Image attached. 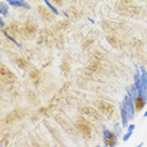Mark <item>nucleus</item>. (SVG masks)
I'll return each instance as SVG.
<instances>
[{"label": "nucleus", "mask_w": 147, "mask_h": 147, "mask_svg": "<svg viewBox=\"0 0 147 147\" xmlns=\"http://www.w3.org/2000/svg\"><path fill=\"white\" fill-rule=\"evenodd\" d=\"M28 115V111L25 108H15L13 112H10L9 115H6L4 117V122L5 125H11L15 121H19V119H23L24 117Z\"/></svg>", "instance_id": "7ed1b4c3"}, {"label": "nucleus", "mask_w": 147, "mask_h": 147, "mask_svg": "<svg viewBox=\"0 0 147 147\" xmlns=\"http://www.w3.org/2000/svg\"><path fill=\"white\" fill-rule=\"evenodd\" d=\"M136 128V125H133V123H131V125L128 126V132H133V129Z\"/></svg>", "instance_id": "2f4dec72"}, {"label": "nucleus", "mask_w": 147, "mask_h": 147, "mask_svg": "<svg viewBox=\"0 0 147 147\" xmlns=\"http://www.w3.org/2000/svg\"><path fill=\"white\" fill-rule=\"evenodd\" d=\"M69 25H71V22H69V19H62V20H59L57 24L54 25V29L55 30H67V29L69 28Z\"/></svg>", "instance_id": "6ab92c4d"}, {"label": "nucleus", "mask_w": 147, "mask_h": 147, "mask_svg": "<svg viewBox=\"0 0 147 147\" xmlns=\"http://www.w3.org/2000/svg\"><path fill=\"white\" fill-rule=\"evenodd\" d=\"M22 33L25 38H33L38 33V25H36V23L34 20H32V19L25 20L22 26Z\"/></svg>", "instance_id": "39448f33"}, {"label": "nucleus", "mask_w": 147, "mask_h": 147, "mask_svg": "<svg viewBox=\"0 0 147 147\" xmlns=\"http://www.w3.org/2000/svg\"><path fill=\"white\" fill-rule=\"evenodd\" d=\"M8 5H11V6H15V8H24V9H30V5L25 1V0H19V1H14V0H9L8 1Z\"/></svg>", "instance_id": "412c9836"}, {"label": "nucleus", "mask_w": 147, "mask_h": 147, "mask_svg": "<svg viewBox=\"0 0 147 147\" xmlns=\"http://www.w3.org/2000/svg\"><path fill=\"white\" fill-rule=\"evenodd\" d=\"M81 111H82L83 115L91 117V118L94 119V121H101V119H102L101 112H99L97 108H93V107H91V106H84Z\"/></svg>", "instance_id": "9d476101"}, {"label": "nucleus", "mask_w": 147, "mask_h": 147, "mask_svg": "<svg viewBox=\"0 0 147 147\" xmlns=\"http://www.w3.org/2000/svg\"><path fill=\"white\" fill-rule=\"evenodd\" d=\"M25 96H26V99H28V102L30 103V105H38L39 103L38 94H36V92L33 91V89H26Z\"/></svg>", "instance_id": "dca6fc26"}, {"label": "nucleus", "mask_w": 147, "mask_h": 147, "mask_svg": "<svg viewBox=\"0 0 147 147\" xmlns=\"http://www.w3.org/2000/svg\"><path fill=\"white\" fill-rule=\"evenodd\" d=\"M122 105L125 106V108H126V111L127 113H128V117H129V119H132L133 117H135L136 115V108H135V98L131 96V94H128L127 93L126 97L123 98V101H122Z\"/></svg>", "instance_id": "0eeeda50"}, {"label": "nucleus", "mask_w": 147, "mask_h": 147, "mask_svg": "<svg viewBox=\"0 0 147 147\" xmlns=\"http://www.w3.org/2000/svg\"><path fill=\"white\" fill-rule=\"evenodd\" d=\"M29 77H30V79H32V82H33V84H34L35 87H38L39 84H40V78H42V73L39 69H32L30 72H29Z\"/></svg>", "instance_id": "2eb2a0df"}, {"label": "nucleus", "mask_w": 147, "mask_h": 147, "mask_svg": "<svg viewBox=\"0 0 147 147\" xmlns=\"http://www.w3.org/2000/svg\"><path fill=\"white\" fill-rule=\"evenodd\" d=\"M76 128L78 129L79 135H81L83 138L86 140H91L92 138V135H93V127L92 125L89 123L88 119H86L84 117L79 116L76 121Z\"/></svg>", "instance_id": "f03ea898"}, {"label": "nucleus", "mask_w": 147, "mask_h": 147, "mask_svg": "<svg viewBox=\"0 0 147 147\" xmlns=\"http://www.w3.org/2000/svg\"><path fill=\"white\" fill-rule=\"evenodd\" d=\"M38 113H42V115H48L49 113V108H47V107H42V108H39V112Z\"/></svg>", "instance_id": "c756f323"}, {"label": "nucleus", "mask_w": 147, "mask_h": 147, "mask_svg": "<svg viewBox=\"0 0 147 147\" xmlns=\"http://www.w3.org/2000/svg\"><path fill=\"white\" fill-rule=\"evenodd\" d=\"M64 15L67 16V19H79L83 15V11L79 8H76V6H68Z\"/></svg>", "instance_id": "4468645a"}, {"label": "nucleus", "mask_w": 147, "mask_h": 147, "mask_svg": "<svg viewBox=\"0 0 147 147\" xmlns=\"http://www.w3.org/2000/svg\"><path fill=\"white\" fill-rule=\"evenodd\" d=\"M96 147H101V146H99V145H97V146H96Z\"/></svg>", "instance_id": "f704fd0d"}, {"label": "nucleus", "mask_w": 147, "mask_h": 147, "mask_svg": "<svg viewBox=\"0 0 147 147\" xmlns=\"http://www.w3.org/2000/svg\"><path fill=\"white\" fill-rule=\"evenodd\" d=\"M48 39H49V33H48V30L40 32V34H39V38H38V44H44V43L48 42Z\"/></svg>", "instance_id": "393cba45"}, {"label": "nucleus", "mask_w": 147, "mask_h": 147, "mask_svg": "<svg viewBox=\"0 0 147 147\" xmlns=\"http://www.w3.org/2000/svg\"><path fill=\"white\" fill-rule=\"evenodd\" d=\"M107 40H108V43L112 47H115V48H119V47H121V42H119V39L117 38V36H115V35H108L107 36Z\"/></svg>", "instance_id": "b1692460"}, {"label": "nucleus", "mask_w": 147, "mask_h": 147, "mask_svg": "<svg viewBox=\"0 0 147 147\" xmlns=\"http://www.w3.org/2000/svg\"><path fill=\"white\" fill-rule=\"evenodd\" d=\"M94 105L97 107V109L107 117H111L113 113H115V106H113L112 103L107 102V101H103V99H96Z\"/></svg>", "instance_id": "20e7f679"}, {"label": "nucleus", "mask_w": 147, "mask_h": 147, "mask_svg": "<svg viewBox=\"0 0 147 147\" xmlns=\"http://www.w3.org/2000/svg\"><path fill=\"white\" fill-rule=\"evenodd\" d=\"M14 62H15V64L19 67V68H22V69H26V68H29V65H30V63H29V61L26 58H24V57H15L14 58Z\"/></svg>", "instance_id": "a211bd4d"}, {"label": "nucleus", "mask_w": 147, "mask_h": 147, "mask_svg": "<svg viewBox=\"0 0 147 147\" xmlns=\"http://www.w3.org/2000/svg\"><path fill=\"white\" fill-rule=\"evenodd\" d=\"M9 14V10H8V3L5 1H0V15L1 18H4Z\"/></svg>", "instance_id": "a878e982"}, {"label": "nucleus", "mask_w": 147, "mask_h": 147, "mask_svg": "<svg viewBox=\"0 0 147 147\" xmlns=\"http://www.w3.org/2000/svg\"><path fill=\"white\" fill-rule=\"evenodd\" d=\"M61 71L63 73V76L68 77L69 73H71V68H72V58L69 54H65L64 57H63L62 62H61Z\"/></svg>", "instance_id": "9b49d317"}, {"label": "nucleus", "mask_w": 147, "mask_h": 147, "mask_svg": "<svg viewBox=\"0 0 147 147\" xmlns=\"http://www.w3.org/2000/svg\"><path fill=\"white\" fill-rule=\"evenodd\" d=\"M115 9L117 13L126 16H132L140 11V8L133 1L129 0H122V1H117L115 5Z\"/></svg>", "instance_id": "f257e3e1"}, {"label": "nucleus", "mask_w": 147, "mask_h": 147, "mask_svg": "<svg viewBox=\"0 0 147 147\" xmlns=\"http://www.w3.org/2000/svg\"><path fill=\"white\" fill-rule=\"evenodd\" d=\"M93 44H94V38L93 36H87L84 40L82 42V49L83 51H89Z\"/></svg>", "instance_id": "5701e85b"}, {"label": "nucleus", "mask_w": 147, "mask_h": 147, "mask_svg": "<svg viewBox=\"0 0 147 147\" xmlns=\"http://www.w3.org/2000/svg\"><path fill=\"white\" fill-rule=\"evenodd\" d=\"M103 141H105V147H116L117 133L109 131L108 128H105L103 129Z\"/></svg>", "instance_id": "1a4fd4ad"}, {"label": "nucleus", "mask_w": 147, "mask_h": 147, "mask_svg": "<svg viewBox=\"0 0 147 147\" xmlns=\"http://www.w3.org/2000/svg\"><path fill=\"white\" fill-rule=\"evenodd\" d=\"M127 93H128V94H131L133 98H137V97H138V92H137V89H136V86L135 84H131L128 87V89H127Z\"/></svg>", "instance_id": "cd10ccee"}, {"label": "nucleus", "mask_w": 147, "mask_h": 147, "mask_svg": "<svg viewBox=\"0 0 147 147\" xmlns=\"http://www.w3.org/2000/svg\"><path fill=\"white\" fill-rule=\"evenodd\" d=\"M146 99L143 98V97H137V98L135 99V108H136V112H140L143 109V107L146 106Z\"/></svg>", "instance_id": "4be33fe9"}, {"label": "nucleus", "mask_w": 147, "mask_h": 147, "mask_svg": "<svg viewBox=\"0 0 147 147\" xmlns=\"http://www.w3.org/2000/svg\"><path fill=\"white\" fill-rule=\"evenodd\" d=\"M52 3H53V4H55V5H59V6L64 4V1H63V0H55V1H52Z\"/></svg>", "instance_id": "7c9ffc66"}, {"label": "nucleus", "mask_w": 147, "mask_h": 147, "mask_svg": "<svg viewBox=\"0 0 147 147\" xmlns=\"http://www.w3.org/2000/svg\"><path fill=\"white\" fill-rule=\"evenodd\" d=\"M132 133H133V132H128V131H127V133H126V135L122 137V141H123V142H127V141H128L129 138H131Z\"/></svg>", "instance_id": "c85d7f7f"}, {"label": "nucleus", "mask_w": 147, "mask_h": 147, "mask_svg": "<svg viewBox=\"0 0 147 147\" xmlns=\"http://www.w3.org/2000/svg\"><path fill=\"white\" fill-rule=\"evenodd\" d=\"M0 77H1V81L3 83H6V84H14L16 82V76L13 73L9 68H6V65L4 63H1V65H0Z\"/></svg>", "instance_id": "423d86ee"}, {"label": "nucleus", "mask_w": 147, "mask_h": 147, "mask_svg": "<svg viewBox=\"0 0 147 147\" xmlns=\"http://www.w3.org/2000/svg\"><path fill=\"white\" fill-rule=\"evenodd\" d=\"M136 147H143V142H141V143H140V145H137Z\"/></svg>", "instance_id": "473e14b6"}, {"label": "nucleus", "mask_w": 147, "mask_h": 147, "mask_svg": "<svg viewBox=\"0 0 147 147\" xmlns=\"http://www.w3.org/2000/svg\"><path fill=\"white\" fill-rule=\"evenodd\" d=\"M36 10H38V14L40 15V18L45 22H52L53 18H54V14H53L48 8H45V6H43V5H38Z\"/></svg>", "instance_id": "ddd939ff"}, {"label": "nucleus", "mask_w": 147, "mask_h": 147, "mask_svg": "<svg viewBox=\"0 0 147 147\" xmlns=\"http://www.w3.org/2000/svg\"><path fill=\"white\" fill-rule=\"evenodd\" d=\"M6 32L9 33V34H19V30H20V26H19V23L18 22H11L10 24L8 25V28L5 29Z\"/></svg>", "instance_id": "aec40b11"}, {"label": "nucleus", "mask_w": 147, "mask_h": 147, "mask_svg": "<svg viewBox=\"0 0 147 147\" xmlns=\"http://www.w3.org/2000/svg\"><path fill=\"white\" fill-rule=\"evenodd\" d=\"M99 61H101V59H97V58L93 57L91 63L86 67V74L87 76H91V74H93V73H97V72L101 71L102 65H101V62Z\"/></svg>", "instance_id": "f8f14e48"}, {"label": "nucleus", "mask_w": 147, "mask_h": 147, "mask_svg": "<svg viewBox=\"0 0 147 147\" xmlns=\"http://www.w3.org/2000/svg\"><path fill=\"white\" fill-rule=\"evenodd\" d=\"M119 115H121L122 126H123V127H127V126H128V119H129V117H128V113H127L125 106L122 105V102H121V105H119Z\"/></svg>", "instance_id": "f3484780"}, {"label": "nucleus", "mask_w": 147, "mask_h": 147, "mask_svg": "<svg viewBox=\"0 0 147 147\" xmlns=\"http://www.w3.org/2000/svg\"><path fill=\"white\" fill-rule=\"evenodd\" d=\"M143 117H147V111H146L145 113H143Z\"/></svg>", "instance_id": "72a5a7b5"}, {"label": "nucleus", "mask_w": 147, "mask_h": 147, "mask_svg": "<svg viewBox=\"0 0 147 147\" xmlns=\"http://www.w3.org/2000/svg\"><path fill=\"white\" fill-rule=\"evenodd\" d=\"M133 84L136 86V89H137V92H138V96L143 97V98L146 99V102H147V87L143 84V81L141 78V73H140V72H136V74H135V83H133Z\"/></svg>", "instance_id": "6e6552de"}, {"label": "nucleus", "mask_w": 147, "mask_h": 147, "mask_svg": "<svg viewBox=\"0 0 147 147\" xmlns=\"http://www.w3.org/2000/svg\"><path fill=\"white\" fill-rule=\"evenodd\" d=\"M44 4L47 5V8H48L49 10L53 13V14L57 15V16H59V10L55 8L54 5H53V3H52V1H49V0H44Z\"/></svg>", "instance_id": "bb28decb"}]
</instances>
